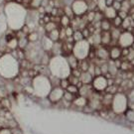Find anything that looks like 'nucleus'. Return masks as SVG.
I'll list each match as a JSON object with an SVG mask.
<instances>
[{"mask_svg":"<svg viewBox=\"0 0 134 134\" xmlns=\"http://www.w3.org/2000/svg\"><path fill=\"white\" fill-rule=\"evenodd\" d=\"M60 27H61V26H60ZM60 27L46 34V35H47V37H48L50 40H52L54 43H55V42H59V41H61V40H60Z\"/></svg>","mask_w":134,"mask_h":134,"instance_id":"21","label":"nucleus"},{"mask_svg":"<svg viewBox=\"0 0 134 134\" xmlns=\"http://www.w3.org/2000/svg\"><path fill=\"white\" fill-rule=\"evenodd\" d=\"M74 32H75V29L72 28V26H69L67 28H65V33H66L67 37H72Z\"/></svg>","mask_w":134,"mask_h":134,"instance_id":"41","label":"nucleus"},{"mask_svg":"<svg viewBox=\"0 0 134 134\" xmlns=\"http://www.w3.org/2000/svg\"><path fill=\"white\" fill-rule=\"evenodd\" d=\"M109 60L112 61H116V60H120L122 59V55H121V48L118 45H113V46H109Z\"/></svg>","mask_w":134,"mask_h":134,"instance_id":"11","label":"nucleus"},{"mask_svg":"<svg viewBox=\"0 0 134 134\" xmlns=\"http://www.w3.org/2000/svg\"><path fill=\"white\" fill-rule=\"evenodd\" d=\"M110 108L116 115L124 114L126 109L128 108V99H127L126 92L119 91V92L115 93L113 96V99H112Z\"/></svg>","mask_w":134,"mask_h":134,"instance_id":"3","label":"nucleus"},{"mask_svg":"<svg viewBox=\"0 0 134 134\" xmlns=\"http://www.w3.org/2000/svg\"><path fill=\"white\" fill-rule=\"evenodd\" d=\"M103 15H104V18L108 20L114 19L115 17L117 16V11L111 6V7H106L105 9L103 10Z\"/></svg>","mask_w":134,"mask_h":134,"instance_id":"19","label":"nucleus"},{"mask_svg":"<svg viewBox=\"0 0 134 134\" xmlns=\"http://www.w3.org/2000/svg\"><path fill=\"white\" fill-rule=\"evenodd\" d=\"M90 65H91V61L87 60V59H85V60H81L80 61V65H79V68L81 72H87L88 71V68H90Z\"/></svg>","mask_w":134,"mask_h":134,"instance_id":"26","label":"nucleus"},{"mask_svg":"<svg viewBox=\"0 0 134 134\" xmlns=\"http://www.w3.org/2000/svg\"><path fill=\"white\" fill-rule=\"evenodd\" d=\"M122 21H123V20L121 19L120 17L116 16L114 19L111 20V24H112V27H114V28H120V27H121V25H122Z\"/></svg>","mask_w":134,"mask_h":134,"instance_id":"32","label":"nucleus"},{"mask_svg":"<svg viewBox=\"0 0 134 134\" xmlns=\"http://www.w3.org/2000/svg\"><path fill=\"white\" fill-rule=\"evenodd\" d=\"M29 45V40L26 37H23V38L18 39V49H22V50H25L27 48V46Z\"/></svg>","mask_w":134,"mask_h":134,"instance_id":"29","label":"nucleus"},{"mask_svg":"<svg viewBox=\"0 0 134 134\" xmlns=\"http://www.w3.org/2000/svg\"><path fill=\"white\" fill-rule=\"evenodd\" d=\"M76 96L75 94H72V93H71V92H69L68 91H65V92H64V99H66V100L70 101V102H72L74 101V99L76 98Z\"/></svg>","mask_w":134,"mask_h":134,"instance_id":"34","label":"nucleus"},{"mask_svg":"<svg viewBox=\"0 0 134 134\" xmlns=\"http://www.w3.org/2000/svg\"><path fill=\"white\" fill-rule=\"evenodd\" d=\"M131 33L133 34V36H134V27H133V29H132V30H131Z\"/></svg>","mask_w":134,"mask_h":134,"instance_id":"50","label":"nucleus"},{"mask_svg":"<svg viewBox=\"0 0 134 134\" xmlns=\"http://www.w3.org/2000/svg\"><path fill=\"white\" fill-rule=\"evenodd\" d=\"M113 2H114V0H105V6L106 7H111Z\"/></svg>","mask_w":134,"mask_h":134,"instance_id":"47","label":"nucleus"},{"mask_svg":"<svg viewBox=\"0 0 134 134\" xmlns=\"http://www.w3.org/2000/svg\"><path fill=\"white\" fill-rule=\"evenodd\" d=\"M51 75L63 79L68 77L71 75V68L69 67L65 56H53L51 57L48 65Z\"/></svg>","mask_w":134,"mask_h":134,"instance_id":"1","label":"nucleus"},{"mask_svg":"<svg viewBox=\"0 0 134 134\" xmlns=\"http://www.w3.org/2000/svg\"><path fill=\"white\" fill-rule=\"evenodd\" d=\"M94 16H96V12H94V11H91V10H88V11L86 12V14L85 15L87 23H92L93 20H94Z\"/></svg>","mask_w":134,"mask_h":134,"instance_id":"31","label":"nucleus"},{"mask_svg":"<svg viewBox=\"0 0 134 134\" xmlns=\"http://www.w3.org/2000/svg\"><path fill=\"white\" fill-rule=\"evenodd\" d=\"M81 71L80 70V68H77V69H74V70H72L71 71V75L72 76H74V77H80L81 75Z\"/></svg>","mask_w":134,"mask_h":134,"instance_id":"43","label":"nucleus"},{"mask_svg":"<svg viewBox=\"0 0 134 134\" xmlns=\"http://www.w3.org/2000/svg\"><path fill=\"white\" fill-rule=\"evenodd\" d=\"M91 44L87 42V40H82L81 42H77L74 44V49H72V54L81 61L87 59L90 50H91Z\"/></svg>","mask_w":134,"mask_h":134,"instance_id":"4","label":"nucleus"},{"mask_svg":"<svg viewBox=\"0 0 134 134\" xmlns=\"http://www.w3.org/2000/svg\"><path fill=\"white\" fill-rule=\"evenodd\" d=\"M126 96L128 99V107L134 108V87L126 91Z\"/></svg>","mask_w":134,"mask_h":134,"instance_id":"25","label":"nucleus"},{"mask_svg":"<svg viewBox=\"0 0 134 134\" xmlns=\"http://www.w3.org/2000/svg\"><path fill=\"white\" fill-rule=\"evenodd\" d=\"M112 43L110 31H101V46L109 47Z\"/></svg>","mask_w":134,"mask_h":134,"instance_id":"15","label":"nucleus"},{"mask_svg":"<svg viewBox=\"0 0 134 134\" xmlns=\"http://www.w3.org/2000/svg\"><path fill=\"white\" fill-rule=\"evenodd\" d=\"M68 80H69V81H70L71 85H75V86H77V85L81 82L80 77H74V76H72V75H70V76L68 77Z\"/></svg>","mask_w":134,"mask_h":134,"instance_id":"39","label":"nucleus"},{"mask_svg":"<svg viewBox=\"0 0 134 134\" xmlns=\"http://www.w3.org/2000/svg\"><path fill=\"white\" fill-rule=\"evenodd\" d=\"M63 11H64V14L69 16L71 19H72L74 17H75V14H74V11H72V7L71 6H69V5H65L64 7H63Z\"/></svg>","mask_w":134,"mask_h":134,"instance_id":"30","label":"nucleus"},{"mask_svg":"<svg viewBox=\"0 0 134 134\" xmlns=\"http://www.w3.org/2000/svg\"><path fill=\"white\" fill-rule=\"evenodd\" d=\"M123 117L128 125H134V108L128 107L124 112Z\"/></svg>","mask_w":134,"mask_h":134,"instance_id":"17","label":"nucleus"},{"mask_svg":"<svg viewBox=\"0 0 134 134\" xmlns=\"http://www.w3.org/2000/svg\"><path fill=\"white\" fill-rule=\"evenodd\" d=\"M69 92H71L72 94H75V96H77L79 94V87L77 86H75V85H70V86L67 87V90Z\"/></svg>","mask_w":134,"mask_h":134,"instance_id":"36","label":"nucleus"},{"mask_svg":"<svg viewBox=\"0 0 134 134\" xmlns=\"http://www.w3.org/2000/svg\"><path fill=\"white\" fill-rule=\"evenodd\" d=\"M100 75H102V74H101V71H100V67H99V65L96 64V68H94V77H96V76H100Z\"/></svg>","mask_w":134,"mask_h":134,"instance_id":"46","label":"nucleus"},{"mask_svg":"<svg viewBox=\"0 0 134 134\" xmlns=\"http://www.w3.org/2000/svg\"><path fill=\"white\" fill-rule=\"evenodd\" d=\"M71 23H72V19L67 16V15H63L60 18V26L63 27V28H67L69 26H71Z\"/></svg>","mask_w":134,"mask_h":134,"instance_id":"22","label":"nucleus"},{"mask_svg":"<svg viewBox=\"0 0 134 134\" xmlns=\"http://www.w3.org/2000/svg\"><path fill=\"white\" fill-rule=\"evenodd\" d=\"M94 92V90L91 85H82L79 88V94L81 96H85L87 99H90Z\"/></svg>","mask_w":134,"mask_h":134,"instance_id":"12","label":"nucleus"},{"mask_svg":"<svg viewBox=\"0 0 134 134\" xmlns=\"http://www.w3.org/2000/svg\"><path fill=\"white\" fill-rule=\"evenodd\" d=\"M121 33H122V30L120 28H114V27H112V29L110 30V35H111V40H112V43H111L110 46L117 45V42H118V39H119Z\"/></svg>","mask_w":134,"mask_h":134,"instance_id":"16","label":"nucleus"},{"mask_svg":"<svg viewBox=\"0 0 134 134\" xmlns=\"http://www.w3.org/2000/svg\"><path fill=\"white\" fill-rule=\"evenodd\" d=\"M42 36H43V35L39 33V31L34 30V31H31V32L27 35V38H28L30 43H38V42H40Z\"/></svg>","mask_w":134,"mask_h":134,"instance_id":"18","label":"nucleus"},{"mask_svg":"<svg viewBox=\"0 0 134 134\" xmlns=\"http://www.w3.org/2000/svg\"><path fill=\"white\" fill-rule=\"evenodd\" d=\"M75 16L82 17L88 11V5L85 0H75L71 5Z\"/></svg>","mask_w":134,"mask_h":134,"instance_id":"5","label":"nucleus"},{"mask_svg":"<svg viewBox=\"0 0 134 134\" xmlns=\"http://www.w3.org/2000/svg\"><path fill=\"white\" fill-rule=\"evenodd\" d=\"M81 32H82V35H83V38L86 39V40H87L91 36V33L90 32V30H88L87 27H85L83 29H81Z\"/></svg>","mask_w":134,"mask_h":134,"instance_id":"40","label":"nucleus"},{"mask_svg":"<svg viewBox=\"0 0 134 134\" xmlns=\"http://www.w3.org/2000/svg\"><path fill=\"white\" fill-rule=\"evenodd\" d=\"M112 7L114 8L117 12L119 11V10H121V2H118V1H114L113 2V4H112Z\"/></svg>","mask_w":134,"mask_h":134,"instance_id":"45","label":"nucleus"},{"mask_svg":"<svg viewBox=\"0 0 134 134\" xmlns=\"http://www.w3.org/2000/svg\"><path fill=\"white\" fill-rule=\"evenodd\" d=\"M104 19V15H103V12L102 11H96V16H94V20L92 23H96V22H101L102 20Z\"/></svg>","mask_w":134,"mask_h":134,"instance_id":"35","label":"nucleus"},{"mask_svg":"<svg viewBox=\"0 0 134 134\" xmlns=\"http://www.w3.org/2000/svg\"><path fill=\"white\" fill-rule=\"evenodd\" d=\"M66 57V60H67V63L69 65V67L71 68V70H74V69H77L79 68V65H80V60L77 59L72 53L69 54Z\"/></svg>","mask_w":134,"mask_h":134,"instance_id":"14","label":"nucleus"},{"mask_svg":"<svg viewBox=\"0 0 134 134\" xmlns=\"http://www.w3.org/2000/svg\"><path fill=\"white\" fill-rule=\"evenodd\" d=\"M88 104V99L85 97V96H81L80 94H77L76 96V98L72 101V108H76V109L82 110L83 107H86Z\"/></svg>","mask_w":134,"mask_h":134,"instance_id":"10","label":"nucleus"},{"mask_svg":"<svg viewBox=\"0 0 134 134\" xmlns=\"http://www.w3.org/2000/svg\"><path fill=\"white\" fill-rule=\"evenodd\" d=\"M114 1H118V2H122V1H124V0H114Z\"/></svg>","mask_w":134,"mask_h":134,"instance_id":"51","label":"nucleus"},{"mask_svg":"<svg viewBox=\"0 0 134 134\" xmlns=\"http://www.w3.org/2000/svg\"><path fill=\"white\" fill-rule=\"evenodd\" d=\"M71 83H70V81H69V80H68V77H63V79H61V81H60V86L62 87L63 90H67V87L69 86H70Z\"/></svg>","mask_w":134,"mask_h":134,"instance_id":"38","label":"nucleus"},{"mask_svg":"<svg viewBox=\"0 0 134 134\" xmlns=\"http://www.w3.org/2000/svg\"><path fill=\"white\" fill-rule=\"evenodd\" d=\"M117 16L120 17L121 19L123 20V19L127 18V17L129 16V13H128V12H126V11H124V10H119V11L117 12Z\"/></svg>","mask_w":134,"mask_h":134,"instance_id":"42","label":"nucleus"},{"mask_svg":"<svg viewBox=\"0 0 134 134\" xmlns=\"http://www.w3.org/2000/svg\"><path fill=\"white\" fill-rule=\"evenodd\" d=\"M134 42V36L131 32L128 31H122V33L120 35L117 45L120 48H130L131 45Z\"/></svg>","mask_w":134,"mask_h":134,"instance_id":"9","label":"nucleus"},{"mask_svg":"<svg viewBox=\"0 0 134 134\" xmlns=\"http://www.w3.org/2000/svg\"><path fill=\"white\" fill-rule=\"evenodd\" d=\"M130 49H131V50H134V42H133V44L131 45V47H130Z\"/></svg>","mask_w":134,"mask_h":134,"instance_id":"49","label":"nucleus"},{"mask_svg":"<svg viewBox=\"0 0 134 134\" xmlns=\"http://www.w3.org/2000/svg\"><path fill=\"white\" fill-rule=\"evenodd\" d=\"M64 92H65V90H63L61 86L52 87V90L50 91L48 96H47L50 102L52 103V106L58 104L60 101L62 100L63 97H64Z\"/></svg>","mask_w":134,"mask_h":134,"instance_id":"6","label":"nucleus"},{"mask_svg":"<svg viewBox=\"0 0 134 134\" xmlns=\"http://www.w3.org/2000/svg\"><path fill=\"white\" fill-rule=\"evenodd\" d=\"M91 86L93 87V90L97 92H104L105 90L108 86V83H107V79H106L105 76L103 75H100V76H96V77H93L92 80V82H91Z\"/></svg>","mask_w":134,"mask_h":134,"instance_id":"7","label":"nucleus"},{"mask_svg":"<svg viewBox=\"0 0 134 134\" xmlns=\"http://www.w3.org/2000/svg\"><path fill=\"white\" fill-rule=\"evenodd\" d=\"M111 29H112L111 21L104 18V19L100 22V30L101 31H110Z\"/></svg>","mask_w":134,"mask_h":134,"instance_id":"24","label":"nucleus"},{"mask_svg":"<svg viewBox=\"0 0 134 134\" xmlns=\"http://www.w3.org/2000/svg\"><path fill=\"white\" fill-rule=\"evenodd\" d=\"M128 1H129L131 7H134V0H128Z\"/></svg>","mask_w":134,"mask_h":134,"instance_id":"48","label":"nucleus"},{"mask_svg":"<svg viewBox=\"0 0 134 134\" xmlns=\"http://www.w3.org/2000/svg\"><path fill=\"white\" fill-rule=\"evenodd\" d=\"M98 65H99V67H100L101 74H102L103 76H105L106 74L108 72V61H107V62H101V63H99Z\"/></svg>","mask_w":134,"mask_h":134,"instance_id":"33","label":"nucleus"},{"mask_svg":"<svg viewBox=\"0 0 134 134\" xmlns=\"http://www.w3.org/2000/svg\"><path fill=\"white\" fill-rule=\"evenodd\" d=\"M59 27H60V24H58V23L54 22V21H50L49 23L45 24V26H44V30H45V32H46V34H47V33H49V32H51V31L55 30V29L59 28Z\"/></svg>","mask_w":134,"mask_h":134,"instance_id":"23","label":"nucleus"},{"mask_svg":"<svg viewBox=\"0 0 134 134\" xmlns=\"http://www.w3.org/2000/svg\"><path fill=\"white\" fill-rule=\"evenodd\" d=\"M32 86L34 88L35 96L37 97H47L50 91L52 90V85L50 79L47 76L38 75L33 77Z\"/></svg>","mask_w":134,"mask_h":134,"instance_id":"2","label":"nucleus"},{"mask_svg":"<svg viewBox=\"0 0 134 134\" xmlns=\"http://www.w3.org/2000/svg\"><path fill=\"white\" fill-rule=\"evenodd\" d=\"M72 38H74V41H75V43H77V42H81L82 40H86V39L83 38V35H82V32H81V30H75V32L72 34Z\"/></svg>","mask_w":134,"mask_h":134,"instance_id":"27","label":"nucleus"},{"mask_svg":"<svg viewBox=\"0 0 134 134\" xmlns=\"http://www.w3.org/2000/svg\"><path fill=\"white\" fill-rule=\"evenodd\" d=\"M93 76L91 75V72H82L80 77V80L82 82V85H91L92 80H93Z\"/></svg>","mask_w":134,"mask_h":134,"instance_id":"20","label":"nucleus"},{"mask_svg":"<svg viewBox=\"0 0 134 134\" xmlns=\"http://www.w3.org/2000/svg\"><path fill=\"white\" fill-rule=\"evenodd\" d=\"M40 44H41V48H42L43 51L50 53L52 48H53L54 42L47 37V35H43L41 40H40Z\"/></svg>","mask_w":134,"mask_h":134,"instance_id":"13","label":"nucleus"},{"mask_svg":"<svg viewBox=\"0 0 134 134\" xmlns=\"http://www.w3.org/2000/svg\"><path fill=\"white\" fill-rule=\"evenodd\" d=\"M7 48L9 49V50H12V51L18 49V39L14 37L13 39H11L10 41H8L7 42Z\"/></svg>","mask_w":134,"mask_h":134,"instance_id":"28","label":"nucleus"},{"mask_svg":"<svg viewBox=\"0 0 134 134\" xmlns=\"http://www.w3.org/2000/svg\"><path fill=\"white\" fill-rule=\"evenodd\" d=\"M131 8H132V7H131V5H130L128 0H124V1L121 2V10H124V11L129 13V11Z\"/></svg>","mask_w":134,"mask_h":134,"instance_id":"37","label":"nucleus"},{"mask_svg":"<svg viewBox=\"0 0 134 134\" xmlns=\"http://www.w3.org/2000/svg\"><path fill=\"white\" fill-rule=\"evenodd\" d=\"M109 60V49L105 46H97L96 47V60L92 61L96 64H99L101 62H107Z\"/></svg>","mask_w":134,"mask_h":134,"instance_id":"8","label":"nucleus"},{"mask_svg":"<svg viewBox=\"0 0 134 134\" xmlns=\"http://www.w3.org/2000/svg\"><path fill=\"white\" fill-rule=\"evenodd\" d=\"M10 129H11V133L12 134H24L23 130L21 129L19 126H16V127L10 128Z\"/></svg>","mask_w":134,"mask_h":134,"instance_id":"44","label":"nucleus"}]
</instances>
